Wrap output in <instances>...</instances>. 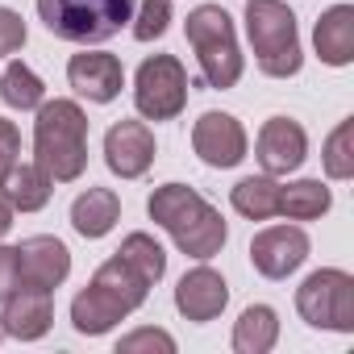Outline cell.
I'll return each mask as SVG.
<instances>
[{
    "mask_svg": "<svg viewBox=\"0 0 354 354\" xmlns=\"http://www.w3.org/2000/svg\"><path fill=\"white\" fill-rule=\"evenodd\" d=\"M0 100H5L9 109L30 113V109H38V104L46 100V84H42L26 63H9L5 75H0Z\"/></svg>",
    "mask_w": 354,
    "mask_h": 354,
    "instance_id": "cb8c5ba5",
    "label": "cell"
},
{
    "mask_svg": "<svg viewBox=\"0 0 354 354\" xmlns=\"http://www.w3.org/2000/svg\"><path fill=\"white\" fill-rule=\"evenodd\" d=\"M34 162L55 184H71L88 167V117L75 100H42L34 121Z\"/></svg>",
    "mask_w": 354,
    "mask_h": 354,
    "instance_id": "7a4b0ae2",
    "label": "cell"
},
{
    "mask_svg": "<svg viewBox=\"0 0 354 354\" xmlns=\"http://www.w3.org/2000/svg\"><path fill=\"white\" fill-rule=\"evenodd\" d=\"M26 46V21L13 9H0V55H17Z\"/></svg>",
    "mask_w": 354,
    "mask_h": 354,
    "instance_id": "f1b7e54d",
    "label": "cell"
},
{
    "mask_svg": "<svg viewBox=\"0 0 354 354\" xmlns=\"http://www.w3.org/2000/svg\"><path fill=\"white\" fill-rule=\"evenodd\" d=\"M230 205L246 221L275 217L279 213V184H275V175H246V180H238L234 192H230Z\"/></svg>",
    "mask_w": 354,
    "mask_h": 354,
    "instance_id": "44dd1931",
    "label": "cell"
},
{
    "mask_svg": "<svg viewBox=\"0 0 354 354\" xmlns=\"http://www.w3.org/2000/svg\"><path fill=\"white\" fill-rule=\"evenodd\" d=\"M0 192L9 196L13 213H38L50 205V192H55V180L38 167V162H13L9 175H5V184H0Z\"/></svg>",
    "mask_w": 354,
    "mask_h": 354,
    "instance_id": "e0dca14e",
    "label": "cell"
},
{
    "mask_svg": "<svg viewBox=\"0 0 354 354\" xmlns=\"http://www.w3.org/2000/svg\"><path fill=\"white\" fill-rule=\"evenodd\" d=\"M304 259H308V234L300 225H271L250 242V263L267 279H288Z\"/></svg>",
    "mask_w": 354,
    "mask_h": 354,
    "instance_id": "9c48e42d",
    "label": "cell"
},
{
    "mask_svg": "<svg viewBox=\"0 0 354 354\" xmlns=\"http://www.w3.org/2000/svg\"><path fill=\"white\" fill-rule=\"evenodd\" d=\"M254 154H259V162H263L267 175H288V171H296L308 158V133L292 117H271L259 129Z\"/></svg>",
    "mask_w": 354,
    "mask_h": 354,
    "instance_id": "4fadbf2b",
    "label": "cell"
},
{
    "mask_svg": "<svg viewBox=\"0 0 354 354\" xmlns=\"http://www.w3.org/2000/svg\"><path fill=\"white\" fill-rule=\"evenodd\" d=\"M296 308L313 329L354 333V275L337 271V267L313 271L296 288Z\"/></svg>",
    "mask_w": 354,
    "mask_h": 354,
    "instance_id": "8992f818",
    "label": "cell"
},
{
    "mask_svg": "<svg viewBox=\"0 0 354 354\" xmlns=\"http://www.w3.org/2000/svg\"><path fill=\"white\" fill-rule=\"evenodd\" d=\"M67 84L92 100V104H109L121 96L125 88V71H121V59L117 55H104V50H84V55H71L67 63Z\"/></svg>",
    "mask_w": 354,
    "mask_h": 354,
    "instance_id": "8fae6325",
    "label": "cell"
},
{
    "mask_svg": "<svg viewBox=\"0 0 354 354\" xmlns=\"http://www.w3.org/2000/svg\"><path fill=\"white\" fill-rule=\"evenodd\" d=\"M321 162H325L329 180H350L354 175V121H337V129L325 142Z\"/></svg>",
    "mask_w": 354,
    "mask_h": 354,
    "instance_id": "484cf974",
    "label": "cell"
},
{
    "mask_svg": "<svg viewBox=\"0 0 354 354\" xmlns=\"http://www.w3.org/2000/svg\"><path fill=\"white\" fill-rule=\"evenodd\" d=\"M117 217H121V201H117L113 188H88L71 205V225H75L80 238H104V234H113Z\"/></svg>",
    "mask_w": 354,
    "mask_h": 354,
    "instance_id": "ac0fdd59",
    "label": "cell"
},
{
    "mask_svg": "<svg viewBox=\"0 0 354 354\" xmlns=\"http://www.w3.org/2000/svg\"><path fill=\"white\" fill-rule=\"evenodd\" d=\"M184 34L196 50V63H201V84L209 88H234L242 80V50H238V34H234V21L221 5H201L188 13L184 21Z\"/></svg>",
    "mask_w": 354,
    "mask_h": 354,
    "instance_id": "5b68a950",
    "label": "cell"
},
{
    "mask_svg": "<svg viewBox=\"0 0 354 354\" xmlns=\"http://www.w3.org/2000/svg\"><path fill=\"white\" fill-rule=\"evenodd\" d=\"M279 337V317L271 304H250L234 325V350L238 354H267Z\"/></svg>",
    "mask_w": 354,
    "mask_h": 354,
    "instance_id": "7402d4cb",
    "label": "cell"
},
{
    "mask_svg": "<svg viewBox=\"0 0 354 354\" xmlns=\"http://www.w3.org/2000/svg\"><path fill=\"white\" fill-rule=\"evenodd\" d=\"M104 162L121 180H142L154 162V133L146 121H117L104 133Z\"/></svg>",
    "mask_w": 354,
    "mask_h": 354,
    "instance_id": "30bf717a",
    "label": "cell"
},
{
    "mask_svg": "<svg viewBox=\"0 0 354 354\" xmlns=\"http://www.w3.org/2000/svg\"><path fill=\"white\" fill-rule=\"evenodd\" d=\"M138 350H162V354H175V337L162 333V329H133L129 337L117 342V354H138Z\"/></svg>",
    "mask_w": 354,
    "mask_h": 354,
    "instance_id": "83f0119b",
    "label": "cell"
},
{
    "mask_svg": "<svg viewBox=\"0 0 354 354\" xmlns=\"http://www.w3.org/2000/svg\"><path fill=\"white\" fill-rule=\"evenodd\" d=\"M117 254H121V259H125V263H129V267L150 283V288L167 275V254H162V246H158L150 234H129V238L121 242V250H117Z\"/></svg>",
    "mask_w": 354,
    "mask_h": 354,
    "instance_id": "d4e9b609",
    "label": "cell"
},
{
    "mask_svg": "<svg viewBox=\"0 0 354 354\" xmlns=\"http://www.w3.org/2000/svg\"><path fill=\"white\" fill-rule=\"evenodd\" d=\"M13 230V205H9V196L0 192V238H5Z\"/></svg>",
    "mask_w": 354,
    "mask_h": 354,
    "instance_id": "1f68e13d",
    "label": "cell"
},
{
    "mask_svg": "<svg viewBox=\"0 0 354 354\" xmlns=\"http://www.w3.org/2000/svg\"><path fill=\"white\" fill-rule=\"evenodd\" d=\"M167 26H171V0H142V9L133 17V38L154 42L167 34Z\"/></svg>",
    "mask_w": 354,
    "mask_h": 354,
    "instance_id": "4316f807",
    "label": "cell"
},
{
    "mask_svg": "<svg viewBox=\"0 0 354 354\" xmlns=\"http://www.w3.org/2000/svg\"><path fill=\"white\" fill-rule=\"evenodd\" d=\"M129 313L104 292V288H96V283H88L75 300H71V325H75V333H88V337H100V333H109L117 321H125Z\"/></svg>",
    "mask_w": 354,
    "mask_h": 354,
    "instance_id": "d6986e66",
    "label": "cell"
},
{
    "mask_svg": "<svg viewBox=\"0 0 354 354\" xmlns=\"http://www.w3.org/2000/svg\"><path fill=\"white\" fill-rule=\"evenodd\" d=\"M333 196L321 180H296L288 188H279V213L288 221H317L321 213H329Z\"/></svg>",
    "mask_w": 354,
    "mask_h": 354,
    "instance_id": "603a6c76",
    "label": "cell"
},
{
    "mask_svg": "<svg viewBox=\"0 0 354 354\" xmlns=\"http://www.w3.org/2000/svg\"><path fill=\"white\" fill-rule=\"evenodd\" d=\"M246 34L254 46V63L271 80H288L300 71V34H296V13L283 0H246Z\"/></svg>",
    "mask_w": 354,
    "mask_h": 354,
    "instance_id": "3957f363",
    "label": "cell"
},
{
    "mask_svg": "<svg viewBox=\"0 0 354 354\" xmlns=\"http://www.w3.org/2000/svg\"><path fill=\"white\" fill-rule=\"evenodd\" d=\"M133 104L146 121H175L188 104V71L175 55H150L133 75Z\"/></svg>",
    "mask_w": 354,
    "mask_h": 354,
    "instance_id": "52a82bcc",
    "label": "cell"
},
{
    "mask_svg": "<svg viewBox=\"0 0 354 354\" xmlns=\"http://www.w3.org/2000/svg\"><path fill=\"white\" fill-rule=\"evenodd\" d=\"M146 209H150V221L162 225L171 234V242L180 246L188 259L205 263V259L221 254V246L230 238L221 213L196 188H188V184H162V188H154L150 201H146Z\"/></svg>",
    "mask_w": 354,
    "mask_h": 354,
    "instance_id": "6da1fadb",
    "label": "cell"
},
{
    "mask_svg": "<svg viewBox=\"0 0 354 354\" xmlns=\"http://www.w3.org/2000/svg\"><path fill=\"white\" fill-rule=\"evenodd\" d=\"M192 150L201 154L205 167H217V171L238 167L246 158V129L230 113H217V109L201 113V121L192 125Z\"/></svg>",
    "mask_w": 354,
    "mask_h": 354,
    "instance_id": "ba28073f",
    "label": "cell"
},
{
    "mask_svg": "<svg viewBox=\"0 0 354 354\" xmlns=\"http://www.w3.org/2000/svg\"><path fill=\"white\" fill-rule=\"evenodd\" d=\"M133 5L138 0H38V17L63 42L100 46L133 21Z\"/></svg>",
    "mask_w": 354,
    "mask_h": 354,
    "instance_id": "277c9868",
    "label": "cell"
},
{
    "mask_svg": "<svg viewBox=\"0 0 354 354\" xmlns=\"http://www.w3.org/2000/svg\"><path fill=\"white\" fill-rule=\"evenodd\" d=\"M92 283H96V288H104V292L125 308V313L142 308V304H146V296H150V283H146V279H142V275L121 259V254H113L109 263H100V267H96V275H92Z\"/></svg>",
    "mask_w": 354,
    "mask_h": 354,
    "instance_id": "ffe728a7",
    "label": "cell"
},
{
    "mask_svg": "<svg viewBox=\"0 0 354 354\" xmlns=\"http://www.w3.org/2000/svg\"><path fill=\"white\" fill-rule=\"evenodd\" d=\"M50 321H55V304H50V292H42V288H17L5 300V313H0V329L17 342L46 337Z\"/></svg>",
    "mask_w": 354,
    "mask_h": 354,
    "instance_id": "9a60e30c",
    "label": "cell"
},
{
    "mask_svg": "<svg viewBox=\"0 0 354 354\" xmlns=\"http://www.w3.org/2000/svg\"><path fill=\"white\" fill-rule=\"evenodd\" d=\"M17 154H21V133H17L13 121L0 117V184H5V175H9V167L17 162Z\"/></svg>",
    "mask_w": 354,
    "mask_h": 354,
    "instance_id": "4dcf8cb0",
    "label": "cell"
},
{
    "mask_svg": "<svg viewBox=\"0 0 354 354\" xmlns=\"http://www.w3.org/2000/svg\"><path fill=\"white\" fill-rule=\"evenodd\" d=\"M21 288V267H17V246H0V304Z\"/></svg>",
    "mask_w": 354,
    "mask_h": 354,
    "instance_id": "f546056e",
    "label": "cell"
},
{
    "mask_svg": "<svg viewBox=\"0 0 354 354\" xmlns=\"http://www.w3.org/2000/svg\"><path fill=\"white\" fill-rule=\"evenodd\" d=\"M313 46H317L321 63H329V67L354 63V9L333 5L329 13H321V21L313 30Z\"/></svg>",
    "mask_w": 354,
    "mask_h": 354,
    "instance_id": "2e32d148",
    "label": "cell"
},
{
    "mask_svg": "<svg viewBox=\"0 0 354 354\" xmlns=\"http://www.w3.org/2000/svg\"><path fill=\"white\" fill-rule=\"evenodd\" d=\"M230 304V288L213 267H192L180 283H175V308L188 321L205 325L213 317H221V308Z\"/></svg>",
    "mask_w": 354,
    "mask_h": 354,
    "instance_id": "5bb4252c",
    "label": "cell"
},
{
    "mask_svg": "<svg viewBox=\"0 0 354 354\" xmlns=\"http://www.w3.org/2000/svg\"><path fill=\"white\" fill-rule=\"evenodd\" d=\"M17 267H21V288H42V292H55L67 275H71V250L50 238V234H38V238H26L17 246Z\"/></svg>",
    "mask_w": 354,
    "mask_h": 354,
    "instance_id": "7c38bea8",
    "label": "cell"
}]
</instances>
